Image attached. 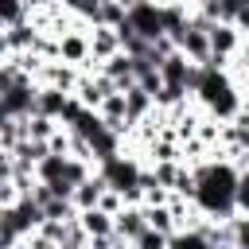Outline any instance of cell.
<instances>
[{"instance_id":"obj_1","label":"cell","mask_w":249,"mask_h":249,"mask_svg":"<svg viewBox=\"0 0 249 249\" xmlns=\"http://www.w3.org/2000/svg\"><path fill=\"white\" fill-rule=\"evenodd\" d=\"M191 171H195V183H198V191H195L198 214L210 218V222H230V218H237V206H233L237 167L226 163V160H206V163H198V167H191Z\"/></svg>"},{"instance_id":"obj_2","label":"cell","mask_w":249,"mask_h":249,"mask_svg":"<svg viewBox=\"0 0 249 249\" xmlns=\"http://www.w3.org/2000/svg\"><path fill=\"white\" fill-rule=\"evenodd\" d=\"M128 27H132V35H140L144 43L163 39V12H160V4H148V0L128 4Z\"/></svg>"},{"instance_id":"obj_3","label":"cell","mask_w":249,"mask_h":249,"mask_svg":"<svg viewBox=\"0 0 249 249\" xmlns=\"http://www.w3.org/2000/svg\"><path fill=\"white\" fill-rule=\"evenodd\" d=\"M97 117H101V124L109 128V132H117L121 140H128L132 136V121H128V109H124V93H113V97H105L101 101V109H97Z\"/></svg>"},{"instance_id":"obj_4","label":"cell","mask_w":249,"mask_h":249,"mask_svg":"<svg viewBox=\"0 0 249 249\" xmlns=\"http://www.w3.org/2000/svg\"><path fill=\"white\" fill-rule=\"evenodd\" d=\"M58 62H66L74 70H86V62H89V31H66L58 39Z\"/></svg>"},{"instance_id":"obj_5","label":"cell","mask_w":249,"mask_h":249,"mask_svg":"<svg viewBox=\"0 0 249 249\" xmlns=\"http://www.w3.org/2000/svg\"><path fill=\"white\" fill-rule=\"evenodd\" d=\"M160 78H163V86H167V89H183V93H191L195 62H187V58L175 51L171 58H163V62H160Z\"/></svg>"},{"instance_id":"obj_6","label":"cell","mask_w":249,"mask_h":249,"mask_svg":"<svg viewBox=\"0 0 249 249\" xmlns=\"http://www.w3.org/2000/svg\"><path fill=\"white\" fill-rule=\"evenodd\" d=\"M179 54H183L187 62H195V66H210V35L191 23V27L183 31V39H179Z\"/></svg>"},{"instance_id":"obj_7","label":"cell","mask_w":249,"mask_h":249,"mask_svg":"<svg viewBox=\"0 0 249 249\" xmlns=\"http://www.w3.org/2000/svg\"><path fill=\"white\" fill-rule=\"evenodd\" d=\"M148 230V218H144V206H124L117 218H113V233H117V241H124V245H136V237Z\"/></svg>"},{"instance_id":"obj_8","label":"cell","mask_w":249,"mask_h":249,"mask_svg":"<svg viewBox=\"0 0 249 249\" xmlns=\"http://www.w3.org/2000/svg\"><path fill=\"white\" fill-rule=\"evenodd\" d=\"M241 31L233 23H214L210 27V58H233L241 51Z\"/></svg>"},{"instance_id":"obj_9","label":"cell","mask_w":249,"mask_h":249,"mask_svg":"<svg viewBox=\"0 0 249 249\" xmlns=\"http://www.w3.org/2000/svg\"><path fill=\"white\" fill-rule=\"evenodd\" d=\"M121 54V35L113 31V27H93L89 31V58L97 62V66H105L109 58H117Z\"/></svg>"},{"instance_id":"obj_10","label":"cell","mask_w":249,"mask_h":249,"mask_svg":"<svg viewBox=\"0 0 249 249\" xmlns=\"http://www.w3.org/2000/svg\"><path fill=\"white\" fill-rule=\"evenodd\" d=\"M109 191V183L101 179V175H93V179H86L78 191H74V206H78V214H86V210H97V202H101V195Z\"/></svg>"},{"instance_id":"obj_11","label":"cell","mask_w":249,"mask_h":249,"mask_svg":"<svg viewBox=\"0 0 249 249\" xmlns=\"http://www.w3.org/2000/svg\"><path fill=\"white\" fill-rule=\"evenodd\" d=\"M66 93H58V89H51V86H39V93H35V113L39 117H51V121H62V109H66Z\"/></svg>"},{"instance_id":"obj_12","label":"cell","mask_w":249,"mask_h":249,"mask_svg":"<svg viewBox=\"0 0 249 249\" xmlns=\"http://www.w3.org/2000/svg\"><path fill=\"white\" fill-rule=\"evenodd\" d=\"M58 128H62L58 121H51V117H39V113H31V117L23 121V140H39V144H51V136H54Z\"/></svg>"},{"instance_id":"obj_13","label":"cell","mask_w":249,"mask_h":249,"mask_svg":"<svg viewBox=\"0 0 249 249\" xmlns=\"http://www.w3.org/2000/svg\"><path fill=\"white\" fill-rule=\"evenodd\" d=\"M124 109H128V121H132V124H140V121L156 109V101H152L140 86H132V89H124Z\"/></svg>"},{"instance_id":"obj_14","label":"cell","mask_w":249,"mask_h":249,"mask_svg":"<svg viewBox=\"0 0 249 249\" xmlns=\"http://www.w3.org/2000/svg\"><path fill=\"white\" fill-rule=\"evenodd\" d=\"M144 218H148V230H156V233H163V237H179V226H175V218H171V210L167 206H144Z\"/></svg>"},{"instance_id":"obj_15","label":"cell","mask_w":249,"mask_h":249,"mask_svg":"<svg viewBox=\"0 0 249 249\" xmlns=\"http://www.w3.org/2000/svg\"><path fill=\"white\" fill-rule=\"evenodd\" d=\"M78 222H82V230L89 233V241H93V237H109V233H113V218H109L105 210H86V214H78Z\"/></svg>"},{"instance_id":"obj_16","label":"cell","mask_w":249,"mask_h":249,"mask_svg":"<svg viewBox=\"0 0 249 249\" xmlns=\"http://www.w3.org/2000/svg\"><path fill=\"white\" fill-rule=\"evenodd\" d=\"M66 160H70V156H47V160L35 167V179L47 183V187H54V183L62 179V171H66Z\"/></svg>"},{"instance_id":"obj_17","label":"cell","mask_w":249,"mask_h":249,"mask_svg":"<svg viewBox=\"0 0 249 249\" xmlns=\"http://www.w3.org/2000/svg\"><path fill=\"white\" fill-rule=\"evenodd\" d=\"M58 249H89V233L82 230V222H66L62 233H58Z\"/></svg>"},{"instance_id":"obj_18","label":"cell","mask_w":249,"mask_h":249,"mask_svg":"<svg viewBox=\"0 0 249 249\" xmlns=\"http://www.w3.org/2000/svg\"><path fill=\"white\" fill-rule=\"evenodd\" d=\"M43 218H47V222H74V218H78V206H74L70 198H51V202L43 206Z\"/></svg>"},{"instance_id":"obj_19","label":"cell","mask_w":249,"mask_h":249,"mask_svg":"<svg viewBox=\"0 0 249 249\" xmlns=\"http://www.w3.org/2000/svg\"><path fill=\"white\" fill-rule=\"evenodd\" d=\"M179 167H183V163H152L148 171L156 175V183H160L163 191H171V187H175V179H179Z\"/></svg>"},{"instance_id":"obj_20","label":"cell","mask_w":249,"mask_h":249,"mask_svg":"<svg viewBox=\"0 0 249 249\" xmlns=\"http://www.w3.org/2000/svg\"><path fill=\"white\" fill-rule=\"evenodd\" d=\"M233 206H237V214H249V171H237V187H233Z\"/></svg>"},{"instance_id":"obj_21","label":"cell","mask_w":249,"mask_h":249,"mask_svg":"<svg viewBox=\"0 0 249 249\" xmlns=\"http://www.w3.org/2000/svg\"><path fill=\"white\" fill-rule=\"evenodd\" d=\"M230 230H233V249H249V214H237Z\"/></svg>"},{"instance_id":"obj_22","label":"cell","mask_w":249,"mask_h":249,"mask_svg":"<svg viewBox=\"0 0 249 249\" xmlns=\"http://www.w3.org/2000/svg\"><path fill=\"white\" fill-rule=\"evenodd\" d=\"M97 210H105L109 218H117V214L124 210V198H121L117 191H105V195H101V202H97Z\"/></svg>"},{"instance_id":"obj_23","label":"cell","mask_w":249,"mask_h":249,"mask_svg":"<svg viewBox=\"0 0 249 249\" xmlns=\"http://www.w3.org/2000/svg\"><path fill=\"white\" fill-rule=\"evenodd\" d=\"M16 202H19V191H16V183H12V179H0V206H4V210H12Z\"/></svg>"},{"instance_id":"obj_24","label":"cell","mask_w":249,"mask_h":249,"mask_svg":"<svg viewBox=\"0 0 249 249\" xmlns=\"http://www.w3.org/2000/svg\"><path fill=\"white\" fill-rule=\"evenodd\" d=\"M233 27L241 31V39H249V0L237 4V16H233Z\"/></svg>"},{"instance_id":"obj_25","label":"cell","mask_w":249,"mask_h":249,"mask_svg":"<svg viewBox=\"0 0 249 249\" xmlns=\"http://www.w3.org/2000/svg\"><path fill=\"white\" fill-rule=\"evenodd\" d=\"M237 121H241V124H249V97H241V113H237Z\"/></svg>"},{"instance_id":"obj_26","label":"cell","mask_w":249,"mask_h":249,"mask_svg":"<svg viewBox=\"0 0 249 249\" xmlns=\"http://www.w3.org/2000/svg\"><path fill=\"white\" fill-rule=\"evenodd\" d=\"M233 167H237V171H249V152H245V156H241V160H237Z\"/></svg>"},{"instance_id":"obj_27","label":"cell","mask_w":249,"mask_h":249,"mask_svg":"<svg viewBox=\"0 0 249 249\" xmlns=\"http://www.w3.org/2000/svg\"><path fill=\"white\" fill-rule=\"evenodd\" d=\"M0 249H12V241H4V237H0Z\"/></svg>"},{"instance_id":"obj_28","label":"cell","mask_w":249,"mask_h":249,"mask_svg":"<svg viewBox=\"0 0 249 249\" xmlns=\"http://www.w3.org/2000/svg\"><path fill=\"white\" fill-rule=\"evenodd\" d=\"M113 249H132V245H124V241H117V245H113Z\"/></svg>"},{"instance_id":"obj_29","label":"cell","mask_w":249,"mask_h":249,"mask_svg":"<svg viewBox=\"0 0 249 249\" xmlns=\"http://www.w3.org/2000/svg\"><path fill=\"white\" fill-rule=\"evenodd\" d=\"M0 226H4V206H0Z\"/></svg>"}]
</instances>
